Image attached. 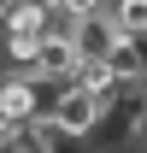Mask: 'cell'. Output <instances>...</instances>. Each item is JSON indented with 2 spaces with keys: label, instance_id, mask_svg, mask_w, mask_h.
Returning <instances> with one entry per match:
<instances>
[{
  "label": "cell",
  "instance_id": "obj_1",
  "mask_svg": "<svg viewBox=\"0 0 147 153\" xmlns=\"http://www.w3.org/2000/svg\"><path fill=\"white\" fill-rule=\"evenodd\" d=\"M47 94V118L53 124H65L71 135H94L100 124H106V106H100V94L94 88H82V82H53V88H41Z\"/></svg>",
  "mask_w": 147,
  "mask_h": 153
},
{
  "label": "cell",
  "instance_id": "obj_2",
  "mask_svg": "<svg viewBox=\"0 0 147 153\" xmlns=\"http://www.w3.org/2000/svg\"><path fill=\"white\" fill-rule=\"evenodd\" d=\"M118 36H124V30H118V18H112V6H100V12H88V18L71 24V47H76V59H106Z\"/></svg>",
  "mask_w": 147,
  "mask_h": 153
},
{
  "label": "cell",
  "instance_id": "obj_3",
  "mask_svg": "<svg viewBox=\"0 0 147 153\" xmlns=\"http://www.w3.org/2000/svg\"><path fill=\"white\" fill-rule=\"evenodd\" d=\"M112 18L124 36H147V0H112Z\"/></svg>",
  "mask_w": 147,
  "mask_h": 153
},
{
  "label": "cell",
  "instance_id": "obj_4",
  "mask_svg": "<svg viewBox=\"0 0 147 153\" xmlns=\"http://www.w3.org/2000/svg\"><path fill=\"white\" fill-rule=\"evenodd\" d=\"M47 6H59V12H71V18H88V12H100L106 0H47Z\"/></svg>",
  "mask_w": 147,
  "mask_h": 153
},
{
  "label": "cell",
  "instance_id": "obj_5",
  "mask_svg": "<svg viewBox=\"0 0 147 153\" xmlns=\"http://www.w3.org/2000/svg\"><path fill=\"white\" fill-rule=\"evenodd\" d=\"M135 153H147V112H141V124H135Z\"/></svg>",
  "mask_w": 147,
  "mask_h": 153
},
{
  "label": "cell",
  "instance_id": "obj_6",
  "mask_svg": "<svg viewBox=\"0 0 147 153\" xmlns=\"http://www.w3.org/2000/svg\"><path fill=\"white\" fill-rule=\"evenodd\" d=\"M12 12H18V0H0V24H6V18H12Z\"/></svg>",
  "mask_w": 147,
  "mask_h": 153
}]
</instances>
